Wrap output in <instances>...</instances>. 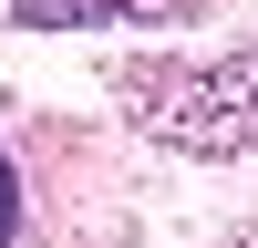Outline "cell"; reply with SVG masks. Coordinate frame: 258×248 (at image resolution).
Masks as SVG:
<instances>
[{"label": "cell", "instance_id": "obj_1", "mask_svg": "<svg viewBox=\"0 0 258 248\" xmlns=\"http://www.w3.org/2000/svg\"><path fill=\"white\" fill-rule=\"evenodd\" d=\"M114 103H124L135 135L176 145L197 165H227L258 145V52H217V62L135 52V62H114Z\"/></svg>", "mask_w": 258, "mask_h": 248}, {"label": "cell", "instance_id": "obj_2", "mask_svg": "<svg viewBox=\"0 0 258 248\" xmlns=\"http://www.w3.org/2000/svg\"><path fill=\"white\" fill-rule=\"evenodd\" d=\"M207 0H11L21 31H103V21H124V31H186Z\"/></svg>", "mask_w": 258, "mask_h": 248}, {"label": "cell", "instance_id": "obj_4", "mask_svg": "<svg viewBox=\"0 0 258 248\" xmlns=\"http://www.w3.org/2000/svg\"><path fill=\"white\" fill-rule=\"evenodd\" d=\"M217 248H258V227H227V238H217Z\"/></svg>", "mask_w": 258, "mask_h": 248}, {"label": "cell", "instance_id": "obj_3", "mask_svg": "<svg viewBox=\"0 0 258 248\" xmlns=\"http://www.w3.org/2000/svg\"><path fill=\"white\" fill-rule=\"evenodd\" d=\"M21 238V176H11V155H0V248Z\"/></svg>", "mask_w": 258, "mask_h": 248}]
</instances>
